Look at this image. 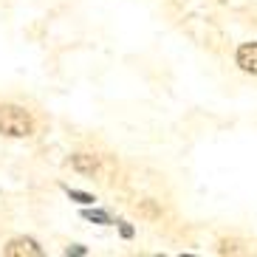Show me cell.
Masks as SVG:
<instances>
[{"label": "cell", "mask_w": 257, "mask_h": 257, "mask_svg": "<svg viewBox=\"0 0 257 257\" xmlns=\"http://www.w3.org/2000/svg\"><path fill=\"white\" fill-rule=\"evenodd\" d=\"M85 218H91V220H102V223H110V218H107L105 212H85Z\"/></svg>", "instance_id": "obj_5"}, {"label": "cell", "mask_w": 257, "mask_h": 257, "mask_svg": "<svg viewBox=\"0 0 257 257\" xmlns=\"http://www.w3.org/2000/svg\"><path fill=\"white\" fill-rule=\"evenodd\" d=\"M31 116L26 113L23 107H15V105H0V133L3 136H12V139H26L31 136Z\"/></svg>", "instance_id": "obj_1"}, {"label": "cell", "mask_w": 257, "mask_h": 257, "mask_svg": "<svg viewBox=\"0 0 257 257\" xmlns=\"http://www.w3.org/2000/svg\"><path fill=\"white\" fill-rule=\"evenodd\" d=\"M74 167L76 170H96V159L88 161L85 156H74Z\"/></svg>", "instance_id": "obj_4"}, {"label": "cell", "mask_w": 257, "mask_h": 257, "mask_svg": "<svg viewBox=\"0 0 257 257\" xmlns=\"http://www.w3.org/2000/svg\"><path fill=\"white\" fill-rule=\"evenodd\" d=\"M237 65L249 74H257V43H246L237 48Z\"/></svg>", "instance_id": "obj_3"}, {"label": "cell", "mask_w": 257, "mask_h": 257, "mask_svg": "<svg viewBox=\"0 0 257 257\" xmlns=\"http://www.w3.org/2000/svg\"><path fill=\"white\" fill-rule=\"evenodd\" d=\"M71 198H76L79 204H91V201H93V198H91V195H85V192H71Z\"/></svg>", "instance_id": "obj_6"}, {"label": "cell", "mask_w": 257, "mask_h": 257, "mask_svg": "<svg viewBox=\"0 0 257 257\" xmlns=\"http://www.w3.org/2000/svg\"><path fill=\"white\" fill-rule=\"evenodd\" d=\"M3 254L6 257H40L43 249H40L37 240H31V237H17V240H12L6 249H3Z\"/></svg>", "instance_id": "obj_2"}]
</instances>
